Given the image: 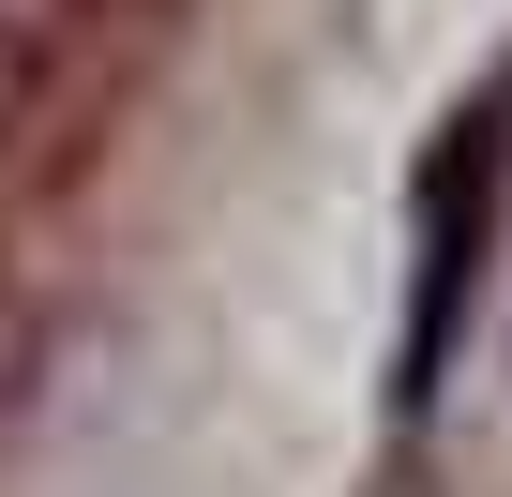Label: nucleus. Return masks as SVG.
Returning <instances> with one entry per match:
<instances>
[{
	"mask_svg": "<svg viewBox=\"0 0 512 497\" xmlns=\"http://www.w3.org/2000/svg\"><path fill=\"white\" fill-rule=\"evenodd\" d=\"M497 196H512V76H482L437 136H422V181H407V332H392V407L422 422L452 347H467V302H482V257H497Z\"/></svg>",
	"mask_w": 512,
	"mask_h": 497,
	"instance_id": "nucleus-1",
	"label": "nucleus"
},
{
	"mask_svg": "<svg viewBox=\"0 0 512 497\" xmlns=\"http://www.w3.org/2000/svg\"><path fill=\"white\" fill-rule=\"evenodd\" d=\"M76 16H91V0H0V106H16V91L46 76V46H61Z\"/></svg>",
	"mask_w": 512,
	"mask_h": 497,
	"instance_id": "nucleus-2",
	"label": "nucleus"
}]
</instances>
